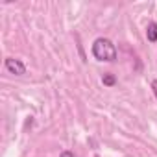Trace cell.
Instances as JSON below:
<instances>
[{
	"label": "cell",
	"instance_id": "cell-1",
	"mask_svg": "<svg viewBox=\"0 0 157 157\" xmlns=\"http://www.w3.org/2000/svg\"><path fill=\"white\" fill-rule=\"evenodd\" d=\"M93 56L98 61H115L117 59V48H115V44L109 39L98 37L93 43Z\"/></svg>",
	"mask_w": 157,
	"mask_h": 157
},
{
	"label": "cell",
	"instance_id": "cell-2",
	"mask_svg": "<svg viewBox=\"0 0 157 157\" xmlns=\"http://www.w3.org/2000/svg\"><path fill=\"white\" fill-rule=\"evenodd\" d=\"M6 68L11 72V74H17V76H22L26 72V67L21 59H13V57H8L6 59Z\"/></svg>",
	"mask_w": 157,
	"mask_h": 157
},
{
	"label": "cell",
	"instance_id": "cell-3",
	"mask_svg": "<svg viewBox=\"0 0 157 157\" xmlns=\"http://www.w3.org/2000/svg\"><path fill=\"white\" fill-rule=\"evenodd\" d=\"M146 37H148L150 43H157V22L148 24V28H146Z\"/></svg>",
	"mask_w": 157,
	"mask_h": 157
},
{
	"label": "cell",
	"instance_id": "cell-4",
	"mask_svg": "<svg viewBox=\"0 0 157 157\" xmlns=\"http://www.w3.org/2000/svg\"><path fill=\"white\" fill-rule=\"evenodd\" d=\"M102 83H104V85H107V87H113V85L117 83V78H115L113 74H104Z\"/></svg>",
	"mask_w": 157,
	"mask_h": 157
},
{
	"label": "cell",
	"instance_id": "cell-5",
	"mask_svg": "<svg viewBox=\"0 0 157 157\" xmlns=\"http://www.w3.org/2000/svg\"><path fill=\"white\" fill-rule=\"evenodd\" d=\"M59 157H74V153L72 151H68V150H65V151H61V155Z\"/></svg>",
	"mask_w": 157,
	"mask_h": 157
},
{
	"label": "cell",
	"instance_id": "cell-6",
	"mask_svg": "<svg viewBox=\"0 0 157 157\" xmlns=\"http://www.w3.org/2000/svg\"><path fill=\"white\" fill-rule=\"evenodd\" d=\"M151 89H153V94H155V98H157V80L151 82Z\"/></svg>",
	"mask_w": 157,
	"mask_h": 157
}]
</instances>
